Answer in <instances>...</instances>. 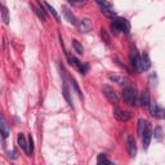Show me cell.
<instances>
[{
  "mask_svg": "<svg viewBox=\"0 0 165 165\" xmlns=\"http://www.w3.org/2000/svg\"><path fill=\"white\" fill-rule=\"evenodd\" d=\"M62 93H63V97H64V100L67 101V103L72 106V101H71V97H70V90H69V88H67V84H66V81H63V86H62Z\"/></svg>",
  "mask_w": 165,
  "mask_h": 165,
  "instance_id": "cell-15",
  "label": "cell"
},
{
  "mask_svg": "<svg viewBox=\"0 0 165 165\" xmlns=\"http://www.w3.org/2000/svg\"><path fill=\"white\" fill-rule=\"evenodd\" d=\"M32 151H34V141H32V138L30 137L28 138V142H27V153H32Z\"/></svg>",
  "mask_w": 165,
  "mask_h": 165,
  "instance_id": "cell-26",
  "label": "cell"
},
{
  "mask_svg": "<svg viewBox=\"0 0 165 165\" xmlns=\"http://www.w3.org/2000/svg\"><path fill=\"white\" fill-rule=\"evenodd\" d=\"M141 137H142V142H143V147L148 148L151 138H152V128H151V124L148 121L145 123L143 129H142V131H141Z\"/></svg>",
  "mask_w": 165,
  "mask_h": 165,
  "instance_id": "cell-2",
  "label": "cell"
},
{
  "mask_svg": "<svg viewBox=\"0 0 165 165\" xmlns=\"http://www.w3.org/2000/svg\"><path fill=\"white\" fill-rule=\"evenodd\" d=\"M95 2L100 4L101 9H102V12L107 16V17H114L115 16V9L114 7L110 4L108 2H106V0H95Z\"/></svg>",
  "mask_w": 165,
  "mask_h": 165,
  "instance_id": "cell-5",
  "label": "cell"
},
{
  "mask_svg": "<svg viewBox=\"0 0 165 165\" xmlns=\"http://www.w3.org/2000/svg\"><path fill=\"white\" fill-rule=\"evenodd\" d=\"M111 28L114 30L115 34H119V32H128L129 25H128L126 19H124V18H115L114 22L111 23Z\"/></svg>",
  "mask_w": 165,
  "mask_h": 165,
  "instance_id": "cell-3",
  "label": "cell"
},
{
  "mask_svg": "<svg viewBox=\"0 0 165 165\" xmlns=\"http://www.w3.org/2000/svg\"><path fill=\"white\" fill-rule=\"evenodd\" d=\"M110 79L114 80V81H116V83H117V84H120V85L125 84V79H124V78H121V76H117V75H110Z\"/></svg>",
  "mask_w": 165,
  "mask_h": 165,
  "instance_id": "cell-25",
  "label": "cell"
},
{
  "mask_svg": "<svg viewBox=\"0 0 165 165\" xmlns=\"http://www.w3.org/2000/svg\"><path fill=\"white\" fill-rule=\"evenodd\" d=\"M67 58H69V61H70V63L71 64H74L76 69H78L81 74H86V71H88V64H84L83 62H80L76 57H74V56H70V54H67Z\"/></svg>",
  "mask_w": 165,
  "mask_h": 165,
  "instance_id": "cell-7",
  "label": "cell"
},
{
  "mask_svg": "<svg viewBox=\"0 0 165 165\" xmlns=\"http://www.w3.org/2000/svg\"><path fill=\"white\" fill-rule=\"evenodd\" d=\"M0 13H2V17H3V21L5 25H9V13H8V9L5 7L2 8V10H0Z\"/></svg>",
  "mask_w": 165,
  "mask_h": 165,
  "instance_id": "cell-21",
  "label": "cell"
},
{
  "mask_svg": "<svg viewBox=\"0 0 165 165\" xmlns=\"http://www.w3.org/2000/svg\"><path fill=\"white\" fill-rule=\"evenodd\" d=\"M76 25H78V27H79V30H80L81 32H88V31H90V28H92V26H93L92 21H90L89 18H83V19L79 21Z\"/></svg>",
  "mask_w": 165,
  "mask_h": 165,
  "instance_id": "cell-11",
  "label": "cell"
},
{
  "mask_svg": "<svg viewBox=\"0 0 165 165\" xmlns=\"http://www.w3.org/2000/svg\"><path fill=\"white\" fill-rule=\"evenodd\" d=\"M152 136L155 137L156 141H162V128H161L160 125H157V126L155 128V130L152 131Z\"/></svg>",
  "mask_w": 165,
  "mask_h": 165,
  "instance_id": "cell-18",
  "label": "cell"
},
{
  "mask_svg": "<svg viewBox=\"0 0 165 165\" xmlns=\"http://www.w3.org/2000/svg\"><path fill=\"white\" fill-rule=\"evenodd\" d=\"M123 98H124L125 103H128L129 106H136V105H138L137 90H136V88H133V86L125 88L124 92H123Z\"/></svg>",
  "mask_w": 165,
  "mask_h": 165,
  "instance_id": "cell-1",
  "label": "cell"
},
{
  "mask_svg": "<svg viewBox=\"0 0 165 165\" xmlns=\"http://www.w3.org/2000/svg\"><path fill=\"white\" fill-rule=\"evenodd\" d=\"M0 134L3 136V138H7L9 136V126H8V123L7 120L0 115Z\"/></svg>",
  "mask_w": 165,
  "mask_h": 165,
  "instance_id": "cell-12",
  "label": "cell"
},
{
  "mask_svg": "<svg viewBox=\"0 0 165 165\" xmlns=\"http://www.w3.org/2000/svg\"><path fill=\"white\" fill-rule=\"evenodd\" d=\"M126 145H128V152H129V156L130 157H134L137 155V145H136V139L131 137V136H128L126 138Z\"/></svg>",
  "mask_w": 165,
  "mask_h": 165,
  "instance_id": "cell-10",
  "label": "cell"
},
{
  "mask_svg": "<svg viewBox=\"0 0 165 165\" xmlns=\"http://www.w3.org/2000/svg\"><path fill=\"white\" fill-rule=\"evenodd\" d=\"M139 103H141V106H143V107H148V105H150V93H148V90L142 92Z\"/></svg>",
  "mask_w": 165,
  "mask_h": 165,
  "instance_id": "cell-14",
  "label": "cell"
},
{
  "mask_svg": "<svg viewBox=\"0 0 165 165\" xmlns=\"http://www.w3.org/2000/svg\"><path fill=\"white\" fill-rule=\"evenodd\" d=\"M130 63L133 66V69L137 72H141V57L137 50H131L130 53Z\"/></svg>",
  "mask_w": 165,
  "mask_h": 165,
  "instance_id": "cell-8",
  "label": "cell"
},
{
  "mask_svg": "<svg viewBox=\"0 0 165 165\" xmlns=\"http://www.w3.org/2000/svg\"><path fill=\"white\" fill-rule=\"evenodd\" d=\"M102 92H103V94L106 95V98L108 100V102H110V103H112V105H117V102H119L117 93L112 89L111 86L105 85V86H103V89H102Z\"/></svg>",
  "mask_w": 165,
  "mask_h": 165,
  "instance_id": "cell-4",
  "label": "cell"
},
{
  "mask_svg": "<svg viewBox=\"0 0 165 165\" xmlns=\"http://www.w3.org/2000/svg\"><path fill=\"white\" fill-rule=\"evenodd\" d=\"M72 47H74L75 52H78L79 54H83V53H84V48H83V45L80 44V41H78L76 39L72 40Z\"/></svg>",
  "mask_w": 165,
  "mask_h": 165,
  "instance_id": "cell-19",
  "label": "cell"
},
{
  "mask_svg": "<svg viewBox=\"0 0 165 165\" xmlns=\"http://www.w3.org/2000/svg\"><path fill=\"white\" fill-rule=\"evenodd\" d=\"M45 7H47V9L49 10V13H50V14H52L54 18H56V19L59 22V16H58V13H57V10L54 9V8H53L50 4H48V3H45Z\"/></svg>",
  "mask_w": 165,
  "mask_h": 165,
  "instance_id": "cell-23",
  "label": "cell"
},
{
  "mask_svg": "<svg viewBox=\"0 0 165 165\" xmlns=\"http://www.w3.org/2000/svg\"><path fill=\"white\" fill-rule=\"evenodd\" d=\"M62 13L66 18V21L69 22V23H72V25H76L78 23V21H76V17L74 16L72 10H70V8L67 5H62Z\"/></svg>",
  "mask_w": 165,
  "mask_h": 165,
  "instance_id": "cell-9",
  "label": "cell"
},
{
  "mask_svg": "<svg viewBox=\"0 0 165 165\" xmlns=\"http://www.w3.org/2000/svg\"><path fill=\"white\" fill-rule=\"evenodd\" d=\"M71 3H72L74 5H81V4L85 3V0H72Z\"/></svg>",
  "mask_w": 165,
  "mask_h": 165,
  "instance_id": "cell-27",
  "label": "cell"
},
{
  "mask_svg": "<svg viewBox=\"0 0 165 165\" xmlns=\"http://www.w3.org/2000/svg\"><path fill=\"white\" fill-rule=\"evenodd\" d=\"M153 116L157 117V119H164L165 117V115H164V108L156 105V108H155V112H153Z\"/></svg>",
  "mask_w": 165,
  "mask_h": 165,
  "instance_id": "cell-20",
  "label": "cell"
},
{
  "mask_svg": "<svg viewBox=\"0 0 165 165\" xmlns=\"http://www.w3.org/2000/svg\"><path fill=\"white\" fill-rule=\"evenodd\" d=\"M101 36H102L103 41L107 44V45H110V44H111V39H110V36H108V34H107V31H106L105 28H101Z\"/></svg>",
  "mask_w": 165,
  "mask_h": 165,
  "instance_id": "cell-24",
  "label": "cell"
},
{
  "mask_svg": "<svg viewBox=\"0 0 165 165\" xmlns=\"http://www.w3.org/2000/svg\"><path fill=\"white\" fill-rule=\"evenodd\" d=\"M114 116L119 120V121H129V120L131 119V114L130 112H128V111H124V110H121V108H119V107H115L114 108Z\"/></svg>",
  "mask_w": 165,
  "mask_h": 165,
  "instance_id": "cell-6",
  "label": "cell"
},
{
  "mask_svg": "<svg viewBox=\"0 0 165 165\" xmlns=\"http://www.w3.org/2000/svg\"><path fill=\"white\" fill-rule=\"evenodd\" d=\"M67 2H70V3H71V2H72V0H67Z\"/></svg>",
  "mask_w": 165,
  "mask_h": 165,
  "instance_id": "cell-28",
  "label": "cell"
},
{
  "mask_svg": "<svg viewBox=\"0 0 165 165\" xmlns=\"http://www.w3.org/2000/svg\"><path fill=\"white\" fill-rule=\"evenodd\" d=\"M18 146L21 147V150H22V151H25V152L27 153V142H26L25 136L22 134V133L18 136Z\"/></svg>",
  "mask_w": 165,
  "mask_h": 165,
  "instance_id": "cell-16",
  "label": "cell"
},
{
  "mask_svg": "<svg viewBox=\"0 0 165 165\" xmlns=\"http://www.w3.org/2000/svg\"><path fill=\"white\" fill-rule=\"evenodd\" d=\"M151 66V62H150V58H148V54L145 53L143 56L141 57V71H146L150 69Z\"/></svg>",
  "mask_w": 165,
  "mask_h": 165,
  "instance_id": "cell-13",
  "label": "cell"
},
{
  "mask_svg": "<svg viewBox=\"0 0 165 165\" xmlns=\"http://www.w3.org/2000/svg\"><path fill=\"white\" fill-rule=\"evenodd\" d=\"M70 80H71V83H72V86H74V89H75V92L78 93L79 98H80V100H83V93H81V90H80V88H79L78 83H76V80H75L74 78H70Z\"/></svg>",
  "mask_w": 165,
  "mask_h": 165,
  "instance_id": "cell-22",
  "label": "cell"
},
{
  "mask_svg": "<svg viewBox=\"0 0 165 165\" xmlns=\"http://www.w3.org/2000/svg\"><path fill=\"white\" fill-rule=\"evenodd\" d=\"M97 164H100V165H102V164L111 165L112 161H111V160H108V159L106 157L105 153H100V155H98V157H97Z\"/></svg>",
  "mask_w": 165,
  "mask_h": 165,
  "instance_id": "cell-17",
  "label": "cell"
}]
</instances>
